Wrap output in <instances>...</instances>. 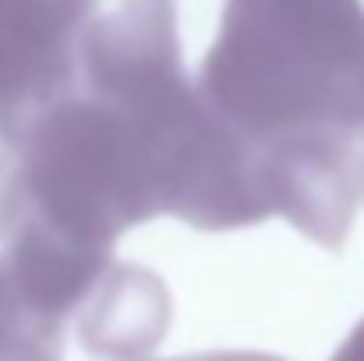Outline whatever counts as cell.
Instances as JSON below:
<instances>
[{"mask_svg":"<svg viewBox=\"0 0 364 361\" xmlns=\"http://www.w3.org/2000/svg\"><path fill=\"white\" fill-rule=\"evenodd\" d=\"M361 71L364 0H227L198 93L255 149L343 138Z\"/></svg>","mask_w":364,"mask_h":361,"instance_id":"obj_1","label":"cell"},{"mask_svg":"<svg viewBox=\"0 0 364 361\" xmlns=\"http://www.w3.org/2000/svg\"><path fill=\"white\" fill-rule=\"evenodd\" d=\"M14 149L18 216L107 251L124 231L159 216L131 117L85 89L46 107Z\"/></svg>","mask_w":364,"mask_h":361,"instance_id":"obj_2","label":"cell"},{"mask_svg":"<svg viewBox=\"0 0 364 361\" xmlns=\"http://www.w3.org/2000/svg\"><path fill=\"white\" fill-rule=\"evenodd\" d=\"M100 0H0V135L18 145L46 107L78 89V50Z\"/></svg>","mask_w":364,"mask_h":361,"instance_id":"obj_3","label":"cell"},{"mask_svg":"<svg viewBox=\"0 0 364 361\" xmlns=\"http://www.w3.org/2000/svg\"><path fill=\"white\" fill-rule=\"evenodd\" d=\"M110 258L114 251L64 238L32 216L14 220V227L7 231V248L0 255L18 298L36 315L53 323L85 305L92 287L114 266Z\"/></svg>","mask_w":364,"mask_h":361,"instance_id":"obj_4","label":"cell"},{"mask_svg":"<svg viewBox=\"0 0 364 361\" xmlns=\"http://www.w3.org/2000/svg\"><path fill=\"white\" fill-rule=\"evenodd\" d=\"M85 301L89 308L78 319V337L96 358H145L170 326V294L163 280L141 266H110Z\"/></svg>","mask_w":364,"mask_h":361,"instance_id":"obj_5","label":"cell"},{"mask_svg":"<svg viewBox=\"0 0 364 361\" xmlns=\"http://www.w3.org/2000/svg\"><path fill=\"white\" fill-rule=\"evenodd\" d=\"M0 361H60V323L36 315L0 262Z\"/></svg>","mask_w":364,"mask_h":361,"instance_id":"obj_6","label":"cell"},{"mask_svg":"<svg viewBox=\"0 0 364 361\" xmlns=\"http://www.w3.org/2000/svg\"><path fill=\"white\" fill-rule=\"evenodd\" d=\"M21 213V192H18V152L7 138H0V234L14 227Z\"/></svg>","mask_w":364,"mask_h":361,"instance_id":"obj_7","label":"cell"},{"mask_svg":"<svg viewBox=\"0 0 364 361\" xmlns=\"http://www.w3.org/2000/svg\"><path fill=\"white\" fill-rule=\"evenodd\" d=\"M329 361H364V319L350 330V337L340 344V351Z\"/></svg>","mask_w":364,"mask_h":361,"instance_id":"obj_8","label":"cell"}]
</instances>
